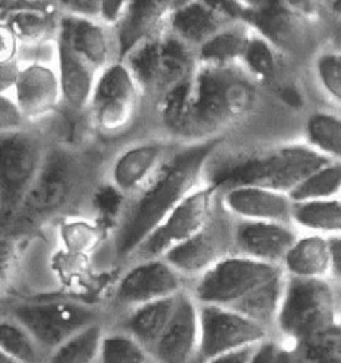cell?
I'll list each match as a JSON object with an SVG mask.
<instances>
[{
    "instance_id": "obj_1",
    "label": "cell",
    "mask_w": 341,
    "mask_h": 363,
    "mask_svg": "<svg viewBox=\"0 0 341 363\" xmlns=\"http://www.w3.org/2000/svg\"><path fill=\"white\" fill-rule=\"evenodd\" d=\"M260 84L240 65H199L192 79L155 107L161 125L179 142L224 138L259 106Z\"/></svg>"
},
{
    "instance_id": "obj_2",
    "label": "cell",
    "mask_w": 341,
    "mask_h": 363,
    "mask_svg": "<svg viewBox=\"0 0 341 363\" xmlns=\"http://www.w3.org/2000/svg\"><path fill=\"white\" fill-rule=\"evenodd\" d=\"M223 145L224 138L179 142L147 186L122 202L108 249L116 264L125 267L160 222L204 184L208 164Z\"/></svg>"
},
{
    "instance_id": "obj_3",
    "label": "cell",
    "mask_w": 341,
    "mask_h": 363,
    "mask_svg": "<svg viewBox=\"0 0 341 363\" xmlns=\"http://www.w3.org/2000/svg\"><path fill=\"white\" fill-rule=\"evenodd\" d=\"M96 183V163L90 155L60 142L50 145L43 167L3 238H22L55 220L79 216L98 193Z\"/></svg>"
},
{
    "instance_id": "obj_4",
    "label": "cell",
    "mask_w": 341,
    "mask_h": 363,
    "mask_svg": "<svg viewBox=\"0 0 341 363\" xmlns=\"http://www.w3.org/2000/svg\"><path fill=\"white\" fill-rule=\"evenodd\" d=\"M330 162L332 159L318 150L303 145L241 150L224 157L217 152L208 164L205 182L219 191L250 184L289 195L309 175Z\"/></svg>"
},
{
    "instance_id": "obj_5",
    "label": "cell",
    "mask_w": 341,
    "mask_h": 363,
    "mask_svg": "<svg viewBox=\"0 0 341 363\" xmlns=\"http://www.w3.org/2000/svg\"><path fill=\"white\" fill-rule=\"evenodd\" d=\"M122 60L154 108L183 89L199 67L196 50L167 28L148 36Z\"/></svg>"
},
{
    "instance_id": "obj_6",
    "label": "cell",
    "mask_w": 341,
    "mask_h": 363,
    "mask_svg": "<svg viewBox=\"0 0 341 363\" xmlns=\"http://www.w3.org/2000/svg\"><path fill=\"white\" fill-rule=\"evenodd\" d=\"M339 305L327 278L287 275L274 335L289 345L311 340L339 325Z\"/></svg>"
},
{
    "instance_id": "obj_7",
    "label": "cell",
    "mask_w": 341,
    "mask_h": 363,
    "mask_svg": "<svg viewBox=\"0 0 341 363\" xmlns=\"http://www.w3.org/2000/svg\"><path fill=\"white\" fill-rule=\"evenodd\" d=\"M51 143L31 125L0 133L1 230L11 223L43 167Z\"/></svg>"
},
{
    "instance_id": "obj_8",
    "label": "cell",
    "mask_w": 341,
    "mask_h": 363,
    "mask_svg": "<svg viewBox=\"0 0 341 363\" xmlns=\"http://www.w3.org/2000/svg\"><path fill=\"white\" fill-rule=\"evenodd\" d=\"M3 314L23 325L48 354L80 330L110 319L105 307L67 298L11 302Z\"/></svg>"
},
{
    "instance_id": "obj_9",
    "label": "cell",
    "mask_w": 341,
    "mask_h": 363,
    "mask_svg": "<svg viewBox=\"0 0 341 363\" xmlns=\"http://www.w3.org/2000/svg\"><path fill=\"white\" fill-rule=\"evenodd\" d=\"M144 96L123 60L103 68L88 107V123L103 136H119L135 123Z\"/></svg>"
},
{
    "instance_id": "obj_10",
    "label": "cell",
    "mask_w": 341,
    "mask_h": 363,
    "mask_svg": "<svg viewBox=\"0 0 341 363\" xmlns=\"http://www.w3.org/2000/svg\"><path fill=\"white\" fill-rule=\"evenodd\" d=\"M190 282L164 258L128 263L119 275L105 310L108 322L134 308L180 294Z\"/></svg>"
},
{
    "instance_id": "obj_11",
    "label": "cell",
    "mask_w": 341,
    "mask_h": 363,
    "mask_svg": "<svg viewBox=\"0 0 341 363\" xmlns=\"http://www.w3.org/2000/svg\"><path fill=\"white\" fill-rule=\"evenodd\" d=\"M282 272L283 266L232 254L192 281L190 291L200 305L232 307Z\"/></svg>"
},
{
    "instance_id": "obj_12",
    "label": "cell",
    "mask_w": 341,
    "mask_h": 363,
    "mask_svg": "<svg viewBox=\"0 0 341 363\" xmlns=\"http://www.w3.org/2000/svg\"><path fill=\"white\" fill-rule=\"evenodd\" d=\"M219 195V189L207 182L188 194L148 235L128 263L164 258L170 251L192 238L209 219Z\"/></svg>"
},
{
    "instance_id": "obj_13",
    "label": "cell",
    "mask_w": 341,
    "mask_h": 363,
    "mask_svg": "<svg viewBox=\"0 0 341 363\" xmlns=\"http://www.w3.org/2000/svg\"><path fill=\"white\" fill-rule=\"evenodd\" d=\"M235 222L220 202L192 238L170 251L164 259L191 284L216 263L235 254Z\"/></svg>"
},
{
    "instance_id": "obj_14",
    "label": "cell",
    "mask_w": 341,
    "mask_h": 363,
    "mask_svg": "<svg viewBox=\"0 0 341 363\" xmlns=\"http://www.w3.org/2000/svg\"><path fill=\"white\" fill-rule=\"evenodd\" d=\"M164 139H143L120 148L104 169V183L123 201L141 191L172 151Z\"/></svg>"
},
{
    "instance_id": "obj_15",
    "label": "cell",
    "mask_w": 341,
    "mask_h": 363,
    "mask_svg": "<svg viewBox=\"0 0 341 363\" xmlns=\"http://www.w3.org/2000/svg\"><path fill=\"white\" fill-rule=\"evenodd\" d=\"M271 335L233 308L200 305V363L220 354L258 346Z\"/></svg>"
},
{
    "instance_id": "obj_16",
    "label": "cell",
    "mask_w": 341,
    "mask_h": 363,
    "mask_svg": "<svg viewBox=\"0 0 341 363\" xmlns=\"http://www.w3.org/2000/svg\"><path fill=\"white\" fill-rule=\"evenodd\" d=\"M4 92L11 95L30 125L52 118L63 107L57 63H21L11 89Z\"/></svg>"
},
{
    "instance_id": "obj_17",
    "label": "cell",
    "mask_w": 341,
    "mask_h": 363,
    "mask_svg": "<svg viewBox=\"0 0 341 363\" xmlns=\"http://www.w3.org/2000/svg\"><path fill=\"white\" fill-rule=\"evenodd\" d=\"M151 355L154 363H200V305L190 289L179 294L175 314Z\"/></svg>"
},
{
    "instance_id": "obj_18",
    "label": "cell",
    "mask_w": 341,
    "mask_h": 363,
    "mask_svg": "<svg viewBox=\"0 0 341 363\" xmlns=\"http://www.w3.org/2000/svg\"><path fill=\"white\" fill-rule=\"evenodd\" d=\"M299 234L291 223L236 219L235 254L282 266Z\"/></svg>"
},
{
    "instance_id": "obj_19",
    "label": "cell",
    "mask_w": 341,
    "mask_h": 363,
    "mask_svg": "<svg viewBox=\"0 0 341 363\" xmlns=\"http://www.w3.org/2000/svg\"><path fill=\"white\" fill-rule=\"evenodd\" d=\"M191 0H129L125 16L114 27L117 59H125L140 42L166 28L170 16Z\"/></svg>"
},
{
    "instance_id": "obj_20",
    "label": "cell",
    "mask_w": 341,
    "mask_h": 363,
    "mask_svg": "<svg viewBox=\"0 0 341 363\" xmlns=\"http://www.w3.org/2000/svg\"><path fill=\"white\" fill-rule=\"evenodd\" d=\"M220 202L235 219L292 225L294 201L288 194L262 186H232L220 191Z\"/></svg>"
},
{
    "instance_id": "obj_21",
    "label": "cell",
    "mask_w": 341,
    "mask_h": 363,
    "mask_svg": "<svg viewBox=\"0 0 341 363\" xmlns=\"http://www.w3.org/2000/svg\"><path fill=\"white\" fill-rule=\"evenodd\" d=\"M1 26L19 45L57 42L62 13L52 1H3Z\"/></svg>"
},
{
    "instance_id": "obj_22",
    "label": "cell",
    "mask_w": 341,
    "mask_h": 363,
    "mask_svg": "<svg viewBox=\"0 0 341 363\" xmlns=\"http://www.w3.org/2000/svg\"><path fill=\"white\" fill-rule=\"evenodd\" d=\"M57 38L99 71L117 60L114 28L99 19L62 15Z\"/></svg>"
},
{
    "instance_id": "obj_23",
    "label": "cell",
    "mask_w": 341,
    "mask_h": 363,
    "mask_svg": "<svg viewBox=\"0 0 341 363\" xmlns=\"http://www.w3.org/2000/svg\"><path fill=\"white\" fill-rule=\"evenodd\" d=\"M57 68L63 107L72 113H87L99 69L78 55L64 40L57 39Z\"/></svg>"
},
{
    "instance_id": "obj_24",
    "label": "cell",
    "mask_w": 341,
    "mask_h": 363,
    "mask_svg": "<svg viewBox=\"0 0 341 363\" xmlns=\"http://www.w3.org/2000/svg\"><path fill=\"white\" fill-rule=\"evenodd\" d=\"M233 22L239 21H233L208 0H191L170 16L166 28L185 45L197 50Z\"/></svg>"
},
{
    "instance_id": "obj_25",
    "label": "cell",
    "mask_w": 341,
    "mask_h": 363,
    "mask_svg": "<svg viewBox=\"0 0 341 363\" xmlns=\"http://www.w3.org/2000/svg\"><path fill=\"white\" fill-rule=\"evenodd\" d=\"M178 298L179 294L137 307L112 318L108 323L129 333L151 352L168 328L178 306Z\"/></svg>"
},
{
    "instance_id": "obj_26",
    "label": "cell",
    "mask_w": 341,
    "mask_h": 363,
    "mask_svg": "<svg viewBox=\"0 0 341 363\" xmlns=\"http://www.w3.org/2000/svg\"><path fill=\"white\" fill-rule=\"evenodd\" d=\"M297 15L283 0H260L247 10L243 21L276 50H287L295 43Z\"/></svg>"
},
{
    "instance_id": "obj_27",
    "label": "cell",
    "mask_w": 341,
    "mask_h": 363,
    "mask_svg": "<svg viewBox=\"0 0 341 363\" xmlns=\"http://www.w3.org/2000/svg\"><path fill=\"white\" fill-rule=\"evenodd\" d=\"M282 266L289 277L328 278L332 272L330 237L316 233L299 234Z\"/></svg>"
},
{
    "instance_id": "obj_28",
    "label": "cell",
    "mask_w": 341,
    "mask_h": 363,
    "mask_svg": "<svg viewBox=\"0 0 341 363\" xmlns=\"http://www.w3.org/2000/svg\"><path fill=\"white\" fill-rule=\"evenodd\" d=\"M252 31L250 24L244 21L228 24L196 50L199 65H240Z\"/></svg>"
},
{
    "instance_id": "obj_29",
    "label": "cell",
    "mask_w": 341,
    "mask_h": 363,
    "mask_svg": "<svg viewBox=\"0 0 341 363\" xmlns=\"http://www.w3.org/2000/svg\"><path fill=\"white\" fill-rule=\"evenodd\" d=\"M285 282L287 274L284 272L259 286L229 308L236 310L274 335L276 322L284 295Z\"/></svg>"
},
{
    "instance_id": "obj_30",
    "label": "cell",
    "mask_w": 341,
    "mask_h": 363,
    "mask_svg": "<svg viewBox=\"0 0 341 363\" xmlns=\"http://www.w3.org/2000/svg\"><path fill=\"white\" fill-rule=\"evenodd\" d=\"M292 225L304 233L341 234V199H312L294 202Z\"/></svg>"
},
{
    "instance_id": "obj_31",
    "label": "cell",
    "mask_w": 341,
    "mask_h": 363,
    "mask_svg": "<svg viewBox=\"0 0 341 363\" xmlns=\"http://www.w3.org/2000/svg\"><path fill=\"white\" fill-rule=\"evenodd\" d=\"M1 357L13 363H48L50 354L34 335L8 315H1L0 323Z\"/></svg>"
},
{
    "instance_id": "obj_32",
    "label": "cell",
    "mask_w": 341,
    "mask_h": 363,
    "mask_svg": "<svg viewBox=\"0 0 341 363\" xmlns=\"http://www.w3.org/2000/svg\"><path fill=\"white\" fill-rule=\"evenodd\" d=\"M108 320L80 330L50 354L48 363H98Z\"/></svg>"
},
{
    "instance_id": "obj_33",
    "label": "cell",
    "mask_w": 341,
    "mask_h": 363,
    "mask_svg": "<svg viewBox=\"0 0 341 363\" xmlns=\"http://www.w3.org/2000/svg\"><path fill=\"white\" fill-rule=\"evenodd\" d=\"M98 363H154L147 347L123 329L107 325Z\"/></svg>"
},
{
    "instance_id": "obj_34",
    "label": "cell",
    "mask_w": 341,
    "mask_h": 363,
    "mask_svg": "<svg viewBox=\"0 0 341 363\" xmlns=\"http://www.w3.org/2000/svg\"><path fill=\"white\" fill-rule=\"evenodd\" d=\"M240 66L260 86L271 82L277 71V50L262 35L252 31Z\"/></svg>"
},
{
    "instance_id": "obj_35",
    "label": "cell",
    "mask_w": 341,
    "mask_h": 363,
    "mask_svg": "<svg viewBox=\"0 0 341 363\" xmlns=\"http://www.w3.org/2000/svg\"><path fill=\"white\" fill-rule=\"evenodd\" d=\"M308 146L318 150L325 157L341 162V119L327 113L309 116L307 125Z\"/></svg>"
},
{
    "instance_id": "obj_36",
    "label": "cell",
    "mask_w": 341,
    "mask_h": 363,
    "mask_svg": "<svg viewBox=\"0 0 341 363\" xmlns=\"http://www.w3.org/2000/svg\"><path fill=\"white\" fill-rule=\"evenodd\" d=\"M291 347L295 363H341V323Z\"/></svg>"
},
{
    "instance_id": "obj_37",
    "label": "cell",
    "mask_w": 341,
    "mask_h": 363,
    "mask_svg": "<svg viewBox=\"0 0 341 363\" xmlns=\"http://www.w3.org/2000/svg\"><path fill=\"white\" fill-rule=\"evenodd\" d=\"M341 196V162H330L301 182L289 196L294 202Z\"/></svg>"
},
{
    "instance_id": "obj_38",
    "label": "cell",
    "mask_w": 341,
    "mask_h": 363,
    "mask_svg": "<svg viewBox=\"0 0 341 363\" xmlns=\"http://www.w3.org/2000/svg\"><path fill=\"white\" fill-rule=\"evenodd\" d=\"M250 363H295L294 350L285 340L271 335L255 347Z\"/></svg>"
},
{
    "instance_id": "obj_39",
    "label": "cell",
    "mask_w": 341,
    "mask_h": 363,
    "mask_svg": "<svg viewBox=\"0 0 341 363\" xmlns=\"http://www.w3.org/2000/svg\"><path fill=\"white\" fill-rule=\"evenodd\" d=\"M318 78L323 86L341 102V55H323L318 62Z\"/></svg>"
},
{
    "instance_id": "obj_40",
    "label": "cell",
    "mask_w": 341,
    "mask_h": 363,
    "mask_svg": "<svg viewBox=\"0 0 341 363\" xmlns=\"http://www.w3.org/2000/svg\"><path fill=\"white\" fill-rule=\"evenodd\" d=\"M0 102V133H11L31 125L8 92H1Z\"/></svg>"
},
{
    "instance_id": "obj_41",
    "label": "cell",
    "mask_w": 341,
    "mask_h": 363,
    "mask_svg": "<svg viewBox=\"0 0 341 363\" xmlns=\"http://www.w3.org/2000/svg\"><path fill=\"white\" fill-rule=\"evenodd\" d=\"M62 15L99 19L100 0H51Z\"/></svg>"
},
{
    "instance_id": "obj_42",
    "label": "cell",
    "mask_w": 341,
    "mask_h": 363,
    "mask_svg": "<svg viewBox=\"0 0 341 363\" xmlns=\"http://www.w3.org/2000/svg\"><path fill=\"white\" fill-rule=\"evenodd\" d=\"M128 1L129 0H100L99 21L114 28L125 16Z\"/></svg>"
},
{
    "instance_id": "obj_43",
    "label": "cell",
    "mask_w": 341,
    "mask_h": 363,
    "mask_svg": "<svg viewBox=\"0 0 341 363\" xmlns=\"http://www.w3.org/2000/svg\"><path fill=\"white\" fill-rule=\"evenodd\" d=\"M18 51L19 42L6 27L1 26V63L18 60Z\"/></svg>"
},
{
    "instance_id": "obj_44",
    "label": "cell",
    "mask_w": 341,
    "mask_h": 363,
    "mask_svg": "<svg viewBox=\"0 0 341 363\" xmlns=\"http://www.w3.org/2000/svg\"><path fill=\"white\" fill-rule=\"evenodd\" d=\"M256 346L252 347H245V349H240L235 352H226V354H220L217 357H214L204 363H250L252 354Z\"/></svg>"
},
{
    "instance_id": "obj_45",
    "label": "cell",
    "mask_w": 341,
    "mask_h": 363,
    "mask_svg": "<svg viewBox=\"0 0 341 363\" xmlns=\"http://www.w3.org/2000/svg\"><path fill=\"white\" fill-rule=\"evenodd\" d=\"M330 251H332V275L341 282V234L330 235Z\"/></svg>"
},
{
    "instance_id": "obj_46",
    "label": "cell",
    "mask_w": 341,
    "mask_h": 363,
    "mask_svg": "<svg viewBox=\"0 0 341 363\" xmlns=\"http://www.w3.org/2000/svg\"><path fill=\"white\" fill-rule=\"evenodd\" d=\"M280 99L292 108H300L303 106V96L294 87H283L280 90Z\"/></svg>"
},
{
    "instance_id": "obj_47",
    "label": "cell",
    "mask_w": 341,
    "mask_h": 363,
    "mask_svg": "<svg viewBox=\"0 0 341 363\" xmlns=\"http://www.w3.org/2000/svg\"><path fill=\"white\" fill-rule=\"evenodd\" d=\"M285 4L299 15H307L313 10V0H283Z\"/></svg>"
},
{
    "instance_id": "obj_48",
    "label": "cell",
    "mask_w": 341,
    "mask_h": 363,
    "mask_svg": "<svg viewBox=\"0 0 341 363\" xmlns=\"http://www.w3.org/2000/svg\"><path fill=\"white\" fill-rule=\"evenodd\" d=\"M238 1H240V3H243L244 6H247L248 9H250V7H253V6H256L260 0H238Z\"/></svg>"
},
{
    "instance_id": "obj_49",
    "label": "cell",
    "mask_w": 341,
    "mask_h": 363,
    "mask_svg": "<svg viewBox=\"0 0 341 363\" xmlns=\"http://www.w3.org/2000/svg\"><path fill=\"white\" fill-rule=\"evenodd\" d=\"M333 9L341 15V0H333Z\"/></svg>"
},
{
    "instance_id": "obj_50",
    "label": "cell",
    "mask_w": 341,
    "mask_h": 363,
    "mask_svg": "<svg viewBox=\"0 0 341 363\" xmlns=\"http://www.w3.org/2000/svg\"><path fill=\"white\" fill-rule=\"evenodd\" d=\"M3 1H51V0H3Z\"/></svg>"
},
{
    "instance_id": "obj_51",
    "label": "cell",
    "mask_w": 341,
    "mask_h": 363,
    "mask_svg": "<svg viewBox=\"0 0 341 363\" xmlns=\"http://www.w3.org/2000/svg\"><path fill=\"white\" fill-rule=\"evenodd\" d=\"M340 199H341V196H340Z\"/></svg>"
}]
</instances>
